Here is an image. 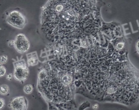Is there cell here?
Instances as JSON below:
<instances>
[{"mask_svg": "<svg viewBox=\"0 0 139 110\" xmlns=\"http://www.w3.org/2000/svg\"><path fill=\"white\" fill-rule=\"evenodd\" d=\"M6 20L8 24L18 29H22L27 23L26 17L17 10L10 12L7 15Z\"/></svg>", "mask_w": 139, "mask_h": 110, "instance_id": "6da1fadb", "label": "cell"}, {"mask_svg": "<svg viewBox=\"0 0 139 110\" xmlns=\"http://www.w3.org/2000/svg\"><path fill=\"white\" fill-rule=\"evenodd\" d=\"M13 76L15 80L19 82H24L29 76V69L24 60H22L14 63Z\"/></svg>", "mask_w": 139, "mask_h": 110, "instance_id": "7a4b0ae2", "label": "cell"}, {"mask_svg": "<svg viewBox=\"0 0 139 110\" xmlns=\"http://www.w3.org/2000/svg\"><path fill=\"white\" fill-rule=\"evenodd\" d=\"M14 41V47L19 53H25L29 50L30 42L24 34H18L15 37Z\"/></svg>", "mask_w": 139, "mask_h": 110, "instance_id": "3957f363", "label": "cell"}, {"mask_svg": "<svg viewBox=\"0 0 139 110\" xmlns=\"http://www.w3.org/2000/svg\"><path fill=\"white\" fill-rule=\"evenodd\" d=\"M28 101L25 97H16L10 101L8 107L11 110H27Z\"/></svg>", "mask_w": 139, "mask_h": 110, "instance_id": "277c9868", "label": "cell"}, {"mask_svg": "<svg viewBox=\"0 0 139 110\" xmlns=\"http://www.w3.org/2000/svg\"><path fill=\"white\" fill-rule=\"evenodd\" d=\"M10 91L9 86L6 84H2L0 86V94L3 96L7 95Z\"/></svg>", "mask_w": 139, "mask_h": 110, "instance_id": "5b68a950", "label": "cell"}, {"mask_svg": "<svg viewBox=\"0 0 139 110\" xmlns=\"http://www.w3.org/2000/svg\"><path fill=\"white\" fill-rule=\"evenodd\" d=\"M33 89V87L32 85L27 84V85L24 86L23 90H24V91L25 93L27 94H30L32 93Z\"/></svg>", "mask_w": 139, "mask_h": 110, "instance_id": "8992f818", "label": "cell"}, {"mask_svg": "<svg viewBox=\"0 0 139 110\" xmlns=\"http://www.w3.org/2000/svg\"><path fill=\"white\" fill-rule=\"evenodd\" d=\"M37 61L35 58L33 57L28 58L27 63L29 66H33L37 64Z\"/></svg>", "mask_w": 139, "mask_h": 110, "instance_id": "52a82bcc", "label": "cell"}, {"mask_svg": "<svg viewBox=\"0 0 139 110\" xmlns=\"http://www.w3.org/2000/svg\"><path fill=\"white\" fill-rule=\"evenodd\" d=\"M8 57L6 55H2L0 56V63L1 64H5L8 61Z\"/></svg>", "mask_w": 139, "mask_h": 110, "instance_id": "ba28073f", "label": "cell"}, {"mask_svg": "<svg viewBox=\"0 0 139 110\" xmlns=\"http://www.w3.org/2000/svg\"><path fill=\"white\" fill-rule=\"evenodd\" d=\"M6 73V69L2 65L0 66V77L4 76Z\"/></svg>", "mask_w": 139, "mask_h": 110, "instance_id": "9c48e42d", "label": "cell"}, {"mask_svg": "<svg viewBox=\"0 0 139 110\" xmlns=\"http://www.w3.org/2000/svg\"><path fill=\"white\" fill-rule=\"evenodd\" d=\"M5 106V100L3 98H0V110L3 109Z\"/></svg>", "mask_w": 139, "mask_h": 110, "instance_id": "30bf717a", "label": "cell"}, {"mask_svg": "<svg viewBox=\"0 0 139 110\" xmlns=\"http://www.w3.org/2000/svg\"><path fill=\"white\" fill-rule=\"evenodd\" d=\"M124 46V43H119L116 45V48L119 50L122 49Z\"/></svg>", "mask_w": 139, "mask_h": 110, "instance_id": "8fae6325", "label": "cell"}, {"mask_svg": "<svg viewBox=\"0 0 139 110\" xmlns=\"http://www.w3.org/2000/svg\"><path fill=\"white\" fill-rule=\"evenodd\" d=\"M15 44V41L14 40H10L8 42V44L9 46H10V47H12V46H14Z\"/></svg>", "mask_w": 139, "mask_h": 110, "instance_id": "7c38bea8", "label": "cell"}, {"mask_svg": "<svg viewBox=\"0 0 139 110\" xmlns=\"http://www.w3.org/2000/svg\"><path fill=\"white\" fill-rule=\"evenodd\" d=\"M12 73H9L8 74H7V77H6V78L8 80H10L12 79Z\"/></svg>", "mask_w": 139, "mask_h": 110, "instance_id": "4fadbf2b", "label": "cell"}, {"mask_svg": "<svg viewBox=\"0 0 139 110\" xmlns=\"http://www.w3.org/2000/svg\"><path fill=\"white\" fill-rule=\"evenodd\" d=\"M136 48L137 51V52H138L139 54V40L136 43Z\"/></svg>", "mask_w": 139, "mask_h": 110, "instance_id": "5bb4252c", "label": "cell"}, {"mask_svg": "<svg viewBox=\"0 0 139 110\" xmlns=\"http://www.w3.org/2000/svg\"><path fill=\"white\" fill-rule=\"evenodd\" d=\"M99 105L98 104H94L92 106V108L93 109H94V110H97L99 108Z\"/></svg>", "mask_w": 139, "mask_h": 110, "instance_id": "9a60e30c", "label": "cell"}]
</instances>
